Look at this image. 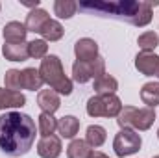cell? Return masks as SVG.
<instances>
[{"mask_svg": "<svg viewBox=\"0 0 159 158\" xmlns=\"http://www.w3.org/2000/svg\"><path fill=\"white\" fill-rule=\"evenodd\" d=\"M37 126L28 114L6 112L0 116V151L7 156H24L35 143Z\"/></svg>", "mask_w": 159, "mask_h": 158, "instance_id": "cell-1", "label": "cell"}, {"mask_svg": "<svg viewBox=\"0 0 159 158\" xmlns=\"http://www.w3.org/2000/svg\"><path fill=\"white\" fill-rule=\"evenodd\" d=\"M78 9L87 13H96L104 17H117L122 21H128L133 26H146L152 21V2L141 0H122V2H81Z\"/></svg>", "mask_w": 159, "mask_h": 158, "instance_id": "cell-2", "label": "cell"}, {"mask_svg": "<svg viewBox=\"0 0 159 158\" xmlns=\"http://www.w3.org/2000/svg\"><path fill=\"white\" fill-rule=\"evenodd\" d=\"M39 75L44 84H48L50 89H54L59 95H70L72 93V80L65 75L63 63L59 60V56L56 54H48L44 60H41Z\"/></svg>", "mask_w": 159, "mask_h": 158, "instance_id": "cell-3", "label": "cell"}, {"mask_svg": "<svg viewBox=\"0 0 159 158\" xmlns=\"http://www.w3.org/2000/svg\"><path fill=\"white\" fill-rule=\"evenodd\" d=\"M122 110V101L117 95H93L87 101V114L91 117H117Z\"/></svg>", "mask_w": 159, "mask_h": 158, "instance_id": "cell-4", "label": "cell"}, {"mask_svg": "<svg viewBox=\"0 0 159 158\" xmlns=\"http://www.w3.org/2000/svg\"><path fill=\"white\" fill-rule=\"evenodd\" d=\"M141 145H143L141 134H137V130H131V128H120L113 140V151L119 158L135 155L141 149Z\"/></svg>", "mask_w": 159, "mask_h": 158, "instance_id": "cell-5", "label": "cell"}, {"mask_svg": "<svg viewBox=\"0 0 159 158\" xmlns=\"http://www.w3.org/2000/svg\"><path fill=\"white\" fill-rule=\"evenodd\" d=\"M106 75V60L96 58L94 62H80L76 60L72 65V80L78 84H85L89 80H96Z\"/></svg>", "mask_w": 159, "mask_h": 158, "instance_id": "cell-6", "label": "cell"}, {"mask_svg": "<svg viewBox=\"0 0 159 158\" xmlns=\"http://www.w3.org/2000/svg\"><path fill=\"white\" fill-rule=\"evenodd\" d=\"M135 69L144 77H157L159 56L156 52H139L135 56Z\"/></svg>", "mask_w": 159, "mask_h": 158, "instance_id": "cell-7", "label": "cell"}, {"mask_svg": "<svg viewBox=\"0 0 159 158\" xmlns=\"http://www.w3.org/2000/svg\"><path fill=\"white\" fill-rule=\"evenodd\" d=\"M63 151L59 136H46L37 141V155L41 158H59Z\"/></svg>", "mask_w": 159, "mask_h": 158, "instance_id": "cell-8", "label": "cell"}, {"mask_svg": "<svg viewBox=\"0 0 159 158\" xmlns=\"http://www.w3.org/2000/svg\"><path fill=\"white\" fill-rule=\"evenodd\" d=\"M74 54L80 62H94L98 58V43L91 37H81L74 45Z\"/></svg>", "mask_w": 159, "mask_h": 158, "instance_id": "cell-9", "label": "cell"}, {"mask_svg": "<svg viewBox=\"0 0 159 158\" xmlns=\"http://www.w3.org/2000/svg\"><path fill=\"white\" fill-rule=\"evenodd\" d=\"M37 106L46 114H56L61 106V99L59 93H56L54 89H41L37 93Z\"/></svg>", "mask_w": 159, "mask_h": 158, "instance_id": "cell-10", "label": "cell"}, {"mask_svg": "<svg viewBox=\"0 0 159 158\" xmlns=\"http://www.w3.org/2000/svg\"><path fill=\"white\" fill-rule=\"evenodd\" d=\"M26 36H28V30L24 22H19V21H11L2 28L4 43H26Z\"/></svg>", "mask_w": 159, "mask_h": 158, "instance_id": "cell-11", "label": "cell"}, {"mask_svg": "<svg viewBox=\"0 0 159 158\" xmlns=\"http://www.w3.org/2000/svg\"><path fill=\"white\" fill-rule=\"evenodd\" d=\"M156 121V110L154 108H137L135 114H133V123H131V128L133 130H139V132H144L148 128H152Z\"/></svg>", "mask_w": 159, "mask_h": 158, "instance_id": "cell-12", "label": "cell"}, {"mask_svg": "<svg viewBox=\"0 0 159 158\" xmlns=\"http://www.w3.org/2000/svg\"><path fill=\"white\" fill-rule=\"evenodd\" d=\"M2 54L7 62H26L30 58L28 43H4Z\"/></svg>", "mask_w": 159, "mask_h": 158, "instance_id": "cell-13", "label": "cell"}, {"mask_svg": "<svg viewBox=\"0 0 159 158\" xmlns=\"http://www.w3.org/2000/svg\"><path fill=\"white\" fill-rule=\"evenodd\" d=\"M24 104H26V97L20 91H11L6 87H0V110L22 108Z\"/></svg>", "mask_w": 159, "mask_h": 158, "instance_id": "cell-14", "label": "cell"}, {"mask_svg": "<svg viewBox=\"0 0 159 158\" xmlns=\"http://www.w3.org/2000/svg\"><path fill=\"white\" fill-rule=\"evenodd\" d=\"M57 132L59 138L74 140V136L80 132V119L74 116H63L61 119H57Z\"/></svg>", "mask_w": 159, "mask_h": 158, "instance_id": "cell-15", "label": "cell"}, {"mask_svg": "<svg viewBox=\"0 0 159 158\" xmlns=\"http://www.w3.org/2000/svg\"><path fill=\"white\" fill-rule=\"evenodd\" d=\"M48 19H50V17H48V11H44V9H41V7H35V9H32V11L26 15L24 26H26L28 32L41 34V28L44 26V22H46Z\"/></svg>", "mask_w": 159, "mask_h": 158, "instance_id": "cell-16", "label": "cell"}, {"mask_svg": "<svg viewBox=\"0 0 159 158\" xmlns=\"http://www.w3.org/2000/svg\"><path fill=\"white\" fill-rule=\"evenodd\" d=\"M93 89H94V95H115L119 89V82L111 75H104L94 80Z\"/></svg>", "mask_w": 159, "mask_h": 158, "instance_id": "cell-17", "label": "cell"}, {"mask_svg": "<svg viewBox=\"0 0 159 158\" xmlns=\"http://www.w3.org/2000/svg\"><path fill=\"white\" fill-rule=\"evenodd\" d=\"M43 78L39 75V69L35 67H26L22 69V89H28V91H41L43 87Z\"/></svg>", "mask_w": 159, "mask_h": 158, "instance_id": "cell-18", "label": "cell"}, {"mask_svg": "<svg viewBox=\"0 0 159 158\" xmlns=\"http://www.w3.org/2000/svg\"><path fill=\"white\" fill-rule=\"evenodd\" d=\"M141 101L156 110V106H159V82H146L141 87Z\"/></svg>", "mask_w": 159, "mask_h": 158, "instance_id": "cell-19", "label": "cell"}, {"mask_svg": "<svg viewBox=\"0 0 159 158\" xmlns=\"http://www.w3.org/2000/svg\"><path fill=\"white\" fill-rule=\"evenodd\" d=\"M106 138H107V132H106V128L100 126V125H89L87 130H85V141H87L93 149L102 147V145L106 143Z\"/></svg>", "mask_w": 159, "mask_h": 158, "instance_id": "cell-20", "label": "cell"}, {"mask_svg": "<svg viewBox=\"0 0 159 158\" xmlns=\"http://www.w3.org/2000/svg\"><path fill=\"white\" fill-rule=\"evenodd\" d=\"M63 34H65V28L56 19H48L44 22V26L41 28V36H43V39L46 41V43L48 41H59L63 37Z\"/></svg>", "mask_w": 159, "mask_h": 158, "instance_id": "cell-21", "label": "cell"}, {"mask_svg": "<svg viewBox=\"0 0 159 158\" xmlns=\"http://www.w3.org/2000/svg\"><path fill=\"white\" fill-rule=\"evenodd\" d=\"M56 130H57V119L54 117V114L41 112V116L37 117V132L41 134V138L54 136Z\"/></svg>", "mask_w": 159, "mask_h": 158, "instance_id": "cell-22", "label": "cell"}, {"mask_svg": "<svg viewBox=\"0 0 159 158\" xmlns=\"http://www.w3.org/2000/svg\"><path fill=\"white\" fill-rule=\"evenodd\" d=\"M93 147L85 140H72L67 147V158H91Z\"/></svg>", "mask_w": 159, "mask_h": 158, "instance_id": "cell-23", "label": "cell"}, {"mask_svg": "<svg viewBox=\"0 0 159 158\" xmlns=\"http://www.w3.org/2000/svg\"><path fill=\"white\" fill-rule=\"evenodd\" d=\"M78 11V2L74 0H56L54 2V13L59 19H72Z\"/></svg>", "mask_w": 159, "mask_h": 158, "instance_id": "cell-24", "label": "cell"}, {"mask_svg": "<svg viewBox=\"0 0 159 158\" xmlns=\"http://www.w3.org/2000/svg\"><path fill=\"white\" fill-rule=\"evenodd\" d=\"M137 45L141 52H154L159 47V36L156 32H144L137 37Z\"/></svg>", "mask_w": 159, "mask_h": 158, "instance_id": "cell-25", "label": "cell"}, {"mask_svg": "<svg viewBox=\"0 0 159 158\" xmlns=\"http://www.w3.org/2000/svg\"><path fill=\"white\" fill-rule=\"evenodd\" d=\"M28 54L34 60H44L48 56V43L44 39H34L28 43Z\"/></svg>", "mask_w": 159, "mask_h": 158, "instance_id": "cell-26", "label": "cell"}, {"mask_svg": "<svg viewBox=\"0 0 159 158\" xmlns=\"http://www.w3.org/2000/svg\"><path fill=\"white\" fill-rule=\"evenodd\" d=\"M4 82H6V89L20 91V89H22V71H19V69H9V71H6Z\"/></svg>", "mask_w": 159, "mask_h": 158, "instance_id": "cell-27", "label": "cell"}, {"mask_svg": "<svg viewBox=\"0 0 159 158\" xmlns=\"http://www.w3.org/2000/svg\"><path fill=\"white\" fill-rule=\"evenodd\" d=\"M135 106H122L120 114L117 116V123H119L120 128H131V123H133V114H135ZM133 130V128H131Z\"/></svg>", "mask_w": 159, "mask_h": 158, "instance_id": "cell-28", "label": "cell"}, {"mask_svg": "<svg viewBox=\"0 0 159 158\" xmlns=\"http://www.w3.org/2000/svg\"><path fill=\"white\" fill-rule=\"evenodd\" d=\"M91 158H109V156H107V155H104V153H100V151H93Z\"/></svg>", "mask_w": 159, "mask_h": 158, "instance_id": "cell-29", "label": "cell"}, {"mask_svg": "<svg viewBox=\"0 0 159 158\" xmlns=\"http://www.w3.org/2000/svg\"><path fill=\"white\" fill-rule=\"evenodd\" d=\"M157 140H159V128H157Z\"/></svg>", "mask_w": 159, "mask_h": 158, "instance_id": "cell-30", "label": "cell"}, {"mask_svg": "<svg viewBox=\"0 0 159 158\" xmlns=\"http://www.w3.org/2000/svg\"><path fill=\"white\" fill-rule=\"evenodd\" d=\"M152 158H159V155H157V156H152Z\"/></svg>", "mask_w": 159, "mask_h": 158, "instance_id": "cell-31", "label": "cell"}, {"mask_svg": "<svg viewBox=\"0 0 159 158\" xmlns=\"http://www.w3.org/2000/svg\"><path fill=\"white\" fill-rule=\"evenodd\" d=\"M0 9H2V4H0Z\"/></svg>", "mask_w": 159, "mask_h": 158, "instance_id": "cell-32", "label": "cell"}, {"mask_svg": "<svg viewBox=\"0 0 159 158\" xmlns=\"http://www.w3.org/2000/svg\"><path fill=\"white\" fill-rule=\"evenodd\" d=\"M157 78H159V73H157Z\"/></svg>", "mask_w": 159, "mask_h": 158, "instance_id": "cell-33", "label": "cell"}]
</instances>
